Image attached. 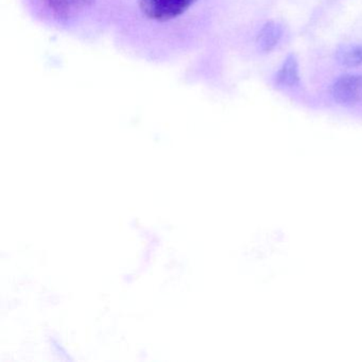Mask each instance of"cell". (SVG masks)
<instances>
[{"instance_id": "6da1fadb", "label": "cell", "mask_w": 362, "mask_h": 362, "mask_svg": "<svg viewBox=\"0 0 362 362\" xmlns=\"http://www.w3.org/2000/svg\"><path fill=\"white\" fill-rule=\"evenodd\" d=\"M33 18L78 37L112 33L120 0H23Z\"/></svg>"}, {"instance_id": "3957f363", "label": "cell", "mask_w": 362, "mask_h": 362, "mask_svg": "<svg viewBox=\"0 0 362 362\" xmlns=\"http://www.w3.org/2000/svg\"><path fill=\"white\" fill-rule=\"evenodd\" d=\"M283 35V28L275 22H268L260 29L257 35L258 48L260 52H270L276 47Z\"/></svg>"}, {"instance_id": "277c9868", "label": "cell", "mask_w": 362, "mask_h": 362, "mask_svg": "<svg viewBox=\"0 0 362 362\" xmlns=\"http://www.w3.org/2000/svg\"><path fill=\"white\" fill-rule=\"evenodd\" d=\"M276 82L284 88H294L300 84V74H298V63L296 56L290 54L284 61L281 69L276 75Z\"/></svg>"}, {"instance_id": "5b68a950", "label": "cell", "mask_w": 362, "mask_h": 362, "mask_svg": "<svg viewBox=\"0 0 362 362\" xmlns=\"http://www.w3.org/2000/svg\"><path fill=\"white\" fill-rule=\"evenodd\" d=\"M336 60L345 67H357L362 65V46L344 45L336 52Z\"/></svg>"}, {"instance_id": "7a4b0ae2", "label": "cell", "mask_w": 362, "mask_h": 362, "mask_svg": "<svg viewBox=\"0 0 362 362\" xmlns=\"http://www.w3.org/2000/svg\"><path fill=\"white\" fill-rule=\"evenodd\" d=\"M332 96L342 105H353L362 101V76L345 75L332 86Z\"/></svg>"}]
</instances>
